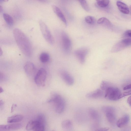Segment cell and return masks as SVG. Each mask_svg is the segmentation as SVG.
I'll return each mask as SVG.
<instances>
[{
    "label": "cell",
    "instance_id": "obj_2",
    "mask_svg": "<svg viewBox=\"0 0 131 131\" xmlns=\"http://www.w3.org/2000/svg\"><path fill=\"white\" fill-rule=\"evenodd\" d=\"M47 102L53 103L55 104V110L57 113L61 114L64 111L66 102L64 99L60 95L56 93L53 94Z\"/></svg>",
    "mask_w": 131,
    "mask_h": 131
},
{
    "label": "cell",
    "instance_id": "obj_39",
    "mask_svg": "<svg viewBox=\"0 0 131 131\" xmlns=\"http://www.w3.org/2000/svg\"><path fill=\"white\" fill-rule=\"evenodd\" d=\"M3 10V9L2 7L0 5V13L2 12Z\"/></svg>",
    "mask_w": 131,
    "mask_h": 131
},
{
    "label": "cell",
    "instance_id": "obj_12",
    "mask_svg": "<svg viewBox=\"0 0 131 131\" xmlns=\"http://www.w3.org/2000/svg\"><path fill=\"white\" fill-rule=\"evenodd\" d=\"M104 93L102 90L97 89L94 91L88 93L86 95V97L90 99H97L103 96Z\"/></svg>",
    "mask_w": 131,
    "mask_h": 131
},
{
    "label": "cell",
    "instance_id": "obj_15",
    "mask_svg": "<svg viewBox=\"0 0 131 131\" xmlns=\"http://www.w3.org/2000/svg\"><path fill=\"white\" fill-rule=\"evenodd\" d=\"M129 121L128 115H125L118 119L116 123L117 126L119 128L123 127L127 125Z\"/></svg>",
    "mask_w": 131,
    "mask_h": 131
},
{
    "label": "cell",
    "instance_id": "obj_11",
    "mask_svg": "<svg viewBox=\"0 0 131 131\" xmlns=\"http://www.w3.org/2000/svg\"><path fill=\"white\" fill-rule=\"evenodd\" d=\"M22 127V124L19 123L0 125V131L16 130L21 128Z\"/></svg>",
    "mask_w": 131,
    "mask_h": 131
},
{
    "label": "cell",
    "instance_id": "obj_32",
    "mask_svg": "<svg viewBox=\"0 0 131 131\" xmlns=\"http://www.w3.org/2000/svg\"><path fill=\"white\" fill-rule=\"evenodd\" d=\"M131 88V85L130 84L126 85L123 88V90H124L130 89Z\"/></svg>",
    "mask_w": 131,
    "mask_h": 131
},
{
    "label": "cell",
    "instance_id": "obj_29",
    "mask_svg": "<svg viewBox=\"0 0 131 131\" xmlns=\"http://www.w3.org/2000/svg\"><path fill=\"white\" fill-rule=\"evenodd\" d=\"M131 37V31L130 30H126L124 33L123 37L124 38H130Z\"/></svg>",
    "mask_w": 131,
    "mask_h": 131
},
{
    "label": "cell",
    "instance_id": "obj_5",
    "mask_svg": "<svg viewBox=\"0 0 131 131\" xmlns=\"http://www.w3.org/2000/svg\"><path fill=\"white\" fill-rule=\"evenodd\" d=\"M47 72L44 68L40 69L36 73L34 78L36 84L38 86L43 87L45 85Z\"/></svg>",
    "mask_w": 131,
    "mask_h": 131
},
{
    "label": "cell",
    "instance_id": "obj_28",
    "mask_svg": "<svg viewBox=\"0 0 131 131\" xmlns=\"http://www.w3.org/2000/svg\"><path fill=\"white\" fill-rule=\"evenodd\" d=\"M85 20L87 23L90 24H92L94 22L95 19L93 17L88 16L85 17Z\"/></svg>",
    "mask_w": 131,
    "mask_h": 131
},
{
    "label": "cell",
    "instance_id": "obj_10",
    "mask_svg": "<svg viewBox=\"0 0 131 131\" xmlns=\"http://www.w3.org/2000/svg\"><path fill=\"white\" fill-rule=\"evenodd\" d=\"M24 68L26 74L29 77L33 76L35 73L36 69L34 64L30 62H28L25 64Z\"/></svg>",
    "mask_w": 131,
    "mask_h": 131
},
{
    "label": "cell",
    "instance_id": "obj_26",
    "mask_svg": "<svg viewBox=\"0 0 131 131\" xmlns=\"http://www.w3.org/2000/svg\"><path fill=\"white\" fill-rule=\"evenodd\" d=\"M112 86L110 82L105 81H102L100 84V88L102 90H105L109 87Z\"/></svg>",
    "mask_w": 131,
    "mask_h": 131
},
{
    "label": "cell",
    "instance_id": "obj_20",
    "mask_svg": "<svg viewBox=\"0 0 131 131\" xmlns=\"http://www.w3.org/2000/svg\"><path fill=\"white\" fill-rule=\"evenodd\" d=\"M61 126L62 128L66 130H71L73 128L72 122L69 120H65L62 122Z\"/></svg>",
    "mask_w": 131,
    "mask_h": 131
},
{
    "label": "cell",
    "instance_id": "obj_41",
    "mask_svg": "<svg viewBox=\"0 0 131 131\" xmlns=\"http://www.w3.org/2000/svg\"><path fill=\"white\" fill-rule=\"evenodd\" d=\"M2 0H0V2H1Z\"/></svg>",
    "mask_w": 131,
    "mask_h": 131
},
{
    "label": "cell",
    "instance_id": "obj_14",
    "mask_svg": "<svg viewBox=\"0 0 131 131\" xmlns=\"http://www.w3.org/2000/svg\"><path fill=\"white\" fill-rule=\"evenodd\" d=\"M52 8L54 13L65 25H67V23L66 19L60 9L57 6L54 5H52Z\"/></svg>",
    "mask_w": 131,
    "mask_h": 131
},
{
    "label": "cell",
    "instance_id": "obj_23",
    "mask_svg": "<svg viewBox=\"0 0 131 131\" xmlns=\"http://www.w3.org/2000/svg\"><path fill=\"white\" fill-rule=\"evenodd\" d=\"M3 17L6 23L10 26L12 25L14 23V20L10 15L6 13H4Z\"/></svg>",
    "mask_w": 131,
    "mask_h": 131
},
{
    "label": "cell",
    "instance_id": "obj_25",
    "mask_svg": "<svg viewBox=\"0 0 131 131\" xmlns=\"http://www.w3.org/2000/svg\"><path fill=\"white\" fill-rule=\"evenodd\" d=\"M97 4L102 7H106L108 5L109 0H96Z\"/></svg>",
    "mask_w": 131,
    "mask_h": 131
},
{
    "label": "cell",
    "instance_id": "obj_19",
    "mask_svg": "<svg viewBox=\"0 0 131 131\" xmlns=\"http://www.w3.org/2000/svg\"><path fill=\"white\" fill-rule=\"evenodd\" d=\"M23 116L20 115H14L9 117L7 119V122L8 123H14L19 122L23 119Z\"/></svg>",
    "mask_w": 131,
    "mask_h": 131
},
{
    "label": "cell",
    "instance_id": "obj_24",
    "mask_svg": "<svg viewBox=\"0 0 131 131\" xmlns=\"http://www.w3.org/2000/svg\"><path fill=\"white\" fill-rule=\"evenodd\" d=\"M41 124L45 126L46 118L45 115L42 113H39L37 115L36 119Z\"/></svg>",
    "mask_w": 131,
    "mask_h": 131
},
{
    "label": "cell",
    "instance_id": "obj_22",
    "mask_svg": "<svg viewBox=\"0 0 131 131\" xmlns=\"http://www.w3.org/2000/svg\"><path fill=\"white\" fill-rule=\"evenodd\" d=\"M39 59L40 61L42 63L47 62L49 60L50 56L49 54L45 52L42 53L40 54Z\"/></svg>",
    "mask_w": 131,
    "mask_h": 131
},
{
    "label": "cell",
    "instance_id": "obj_6",
    "mask_svg": "<svg viewBox=\"0 0 131 131\" xmlns=\"http://www.w3.org/2000/svg\"><path fill=\"white\" fill-rule=\"evenodd\" d=\"M130 38H124L116 43L113 46L111 49L112 52L119 51L130 45Z\"/></svg>",
    "mask_w": 131,
    "mask_h": 131
},
{
    "label": "cell",
    "instance_id": "obj_9",
    "mask_svg": "<svg viewBox=\"0 0 131 131\" xmlns=\"http://www.w3.org/2000/svg\"><path fill=\"white\" fill-rule=\"evenodd\" d=\"M60 73L61 78L66 84L69 85H71L73 84L74 79L67 72L64 70H61Z\"/></svg>",
    "mask_w": 131,
    "mask_h": 131
},
{
    "label": "cell",
    "instance_id": "obj_31",
    "mask_svg": "<svg viewBox=\"0 0 131 131\" xmlns=\"http://www.w3.org/2000/svg\"><path fill=\"white\" fill-rule=\"evenodd\" d=\"M109 129L108 127H100L98 128L95 130L96 131H105L108 130Z\"/></svg>",
    "mask_w": 131,
    "mask_h": 131
},
{
    "label": "cell",
    "instance_id": "obj_34",
    "mask_svg": "<svg viewBox=\"0 0 131 131\" xmlns=\"http://www.w3.org/2000/svg\"><path fill=\"white\" fill-rule=\"evenodd\" d=\"M131 96H130L128 97L127 101L128 103L129 104L130 106H131Z\"/></svg>",
    "mask_w": 131,
    "mask_h": 131
},
{
    "label": "cell",
    "instance_id": "obj_30",
    "mask_svg": "<svg viewBox=\"0 0 131 131\" xmlns=\"http://www.w3.org/2000/svg\"><path fill=\"white\" fill-rule=\"evenodd\" d=\"M131 94V91L130 90L129 91L125 92L122 93H121L119 97V99L125 96L130 95Z\"/></svg>",
    "mask_w": 131,
    "mask_h": 131
},
{
    "label": "cell",
    "instance_id": "obj_33",
    "mask_svg": "<svg viewBox=\"0 0 131 131\" xmlns=\"http://www.w3.org/2000/svg\"><path fill=\"white\" fill-rule=\"evenodd\" d=\"M17 106V105L15 104H13L12 105L11 109V113H12L14 111L15 108Z\"/></svg>",
    "mask_w": 131,
    "mask_h": 131
},
{
    "label": "cell",
    "instance_id": "obj_4",
    "mask_svg": "<svg viewBox=\"0 0 131 131\" xmlns=\"http://www.w3.org/2000/svg\"><path fill=\"white\" fill-rule=\"evenodd\" d=\"M105 91V97L106 98L112 101H116L119 99L121 93L118 88L111 86Z\"/></svg>",
    "mask_w": 131,
    "mask_h": 131
},
{
    "label": "cell",
    "instance_id": "obj_18",
    "mask_svg": "<svg viewBox=\"0 0 131 131\" xmlns=\"http://www.w3.org/2000/svg\"><path fill=\"white\" fill-rule=\"evenodd\" d=\"M97 23L99 24L103 25L108 29H112V25L107 18L103 17L99 19L97 21Z\"/></svg>",
    "mask_w": 131,
    "mask_h": 131
},
{
    "label": "cell",
    "instance_id": "obj_17",
    "mask_svg": "<svg viewBox=\"0 0 131 131\" xmlns=\"http://www.w3.org/2000/svg\"><path fill=\"white\" fill-rule=\"evenodd\" d=\"M115 109L107 111L104 113L107 119L110 123H114L116 120V116L115 114Z\"/></svg>",
    "mask_w": 131,
    "mask_h": 131
},
{
    "label": "cell",
    "instance_id": "obj_35",
    "mask_svg": "<svg viewBox=\"0 0 131 131\" xmlns=\"http://www.w3.org/2000/svg\"><path fill=\"white\" fill-rule=\"evenodd\" d=\"M4 78V74L1 72H0V80L3 79Z\"/></svg>",
    "mask_w": 131,
    "mask_h": 131
},
{
    "label": "cell",
    "instance_id": "obj_40",
    "mask_svg": "<svg viewBox=\"0 0 131 131\" xmlns=\"http://www.w3.org/2000/svg\"><path fill=\"white\" fill-rule=\"evenodd\" d=\"M3 1L5 2H7L9 0H2Z\"/></svg>",
    "mask_w": 131,
    "mask_h": 131
},
{
    "label": "cell",
    "instance_id": "obj_42",
    "mask_svg": "<svg viewBox=\"0 0 131 131\" xmlns=\"http://www.w3.org/2000/svg\"><path fill=\"white\" fill-rule=\"evenodd\" d=\"M39 0V1H42V0Z\"/></svg>",
    "mask_w": 131,
    "mask_h": 131
},
{
    "label": "cell",
    "instance_id": "obj_37",
    "mask_svg": "<svg viewBox=\"0 0 131 131\" xmlns=\"http://www.w3.org/2000/svg\"><path fill=\"white\" fill-rule=\"evenodd\" d=\"M3 54L2 50L0 46V56H1Z\"/></svg>",
    "mask_w": 131,
    "mask_h": 131
},
{
    "label": "cell",
    "instance_id": "obj_8",
    "mask_svg": "<svg viewBox=\"0 0 131 131\" xmlns=\"http://www.w3.org/2000/svg\"><path fill=\"white\" fill-rule=\"evenodd\" d=\"M88 52V50L86 48L78 49L75 51L74 54L79 62L81 64L85 62V58Z\"/></svg>",
    "mask_w": 131,
    "mask_h": 131
},
{
    "label": "cell",
    "instance_id": "obj_7",
    "mask_svg": "<svg viewBox=\"0 0 131 131\" xmlns=\"http://www.w3.org/2000/svg\"><path fill=\"white\" fill-rule=\"evenodd\" d=\"M61 42L64 51L66 52H69L71 47V42L68 35L64 31H62L61 33Z\"/></svg>",
    "mask_w": 131,
    "mask_h": 131
},
{
    "label": "cell",
    "instance_id": "obj_38",
    "mask_svg": "<svg viewBox=\"0 0 131 131\" xmlns=\"http://www.w3.org/2000/svg\"><path fill=\"white\" fill-rule=\"evenodd\" d=\"M4 90L0 86V93L3 92Z\"/></svg>",
    "mask_w": 131,
    "mask_h": 131
},
{
    "label": "cell",
    "instance_id": "obj_3",
    "mask_svg": "<svg viewBox=\"0 0 131 131\" xmlns=\"http://www.w3.org/2000/svg\"><path fill=\"white\" fill-rule=\"evenodd\" d=\"M39 24L41 31L45 39L49 44L53 45L54 43V39L47 25L42 21H39Z\"/></svg>",
    "mask_w": 131,
    "mask_h": 131
},
{
    "label": "cell",
    "instance_id": "obj_21",
    "mask_svg": "<svg viewBox=\"0 0 131 131\" xmlns=\"http://www.w3.org/2000/svg\"><path fill=\"white\" fill-rule=\"evenodd\" d=\"M89 113L91 117L93 120L97 121L99 119L100 116L98 112L95 109L90 108L89 109Z\"/></svg>",
    "mask_w": 131,
    "mask_h": 131
},
{
    "label": "cell",
    "instance_id": "obj_27",
    "mask_svg": "<svg viewBox=\"0 0 131 131\" xmlns=\"http://www.w3.org/2000/svg\"><path fill=\"white\" fill-rule=\"evenodd\" d=\"M80 3L82 8L86 11H88L89 8L88 5L86 0H78Z\"/></svg>",
    "mask_w": 131,
    "mask_h": 131
},
{
    "label": "cell",
    "instance_id": "obj_16",
    "mask_svg": "<svg viewBox=\"0 0 131 131\" xmlns=\"http://www.w3.org/2000/svg\"><path fill=\"white\" fill-rule=\"evenodd\" d=\"M116 5L119 10L125 14H128L129 9L128 6L125 4L119 1L116 2Z\"/></svg>",
    "mask_w": 131,
    "mask_h": 131
},
{
    "label": "cell",
    "instance_id": "obj_36",
    "mask_svg": "<svg viewBox=\"0 0 131 131\" xmlns=\"http://www.w3.org/2000/svg\"><path fill=\"white\" fill-rule=\"evenodd\" d=\"M4 104L3 101L2 100H0V106H2Z\"/></svg>",
    "mask_w": 131,
    "mask_h": 131
},
{
    "label": "cell",
    "instance_id": "obj_1",
    "mask_svg": "<svg viewBox=\"0 0 131 131\" xmlns=\"http://www.w3.org/2000/svg\"><path fill=\"white\" fill-rule=\"evenodd\" d=\"M13 33L16 42L21 51L27 56H30L32 54V49L29 38L18 28L14 29Z\"/></svg>",
    "mask_w": 131,
    "mask_h": 131
},
{
    "label": "cell",
    "instance_id": "obj_13",
    "mask_svg": "<svg viewBox=\"0 0 131 131\" xmlns=\"http://www.w3.org/2000/svg\"><path fill=\"white\" fill-rule=\"evenodd\" d=\"M40 127L39 123L36 119L29 121L27 124L26 129L27 130L38 131Z\"/></svg>",
    "mask_w": 131,
    "mask_h": 131
}]
</instances>
